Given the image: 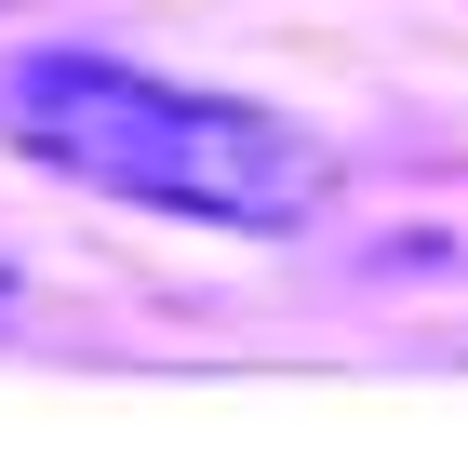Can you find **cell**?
<instances>
[{"label": "cell", "instance_id": "obj_1", "mask_svg": "<svg viewBox=\"0 0 468 468\" xmlns=\"http://www.w3.org/2000/svg\"><path fill=\"white\" fill-rule=\"evenodd\" d=\"M0 134L94 201H147V215H201V228H308L335 187L322 134H294L282 108L187 94V80H147L121 54H14Z\"/></svg>", "mask_w": 468, "mask_h": 468}]
</instances>
